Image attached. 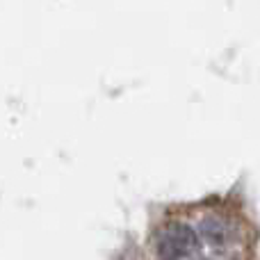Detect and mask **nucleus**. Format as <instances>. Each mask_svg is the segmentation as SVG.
Returning a JSON list of instances; mask_svg holds the SVG:
<instances>
[{"instance_id": "obj_1", "label": "nucleus", "mask_w": 260, "mask_h": 260, "mask_svg": "<svg viewBox=\"0 0 260 260\" xmlns=\"http://www.w3.org/2000/svg\"><path fill=\"white\" fill-rule=\"evenodd\" d=\"M157 260H203V240L194 226L185 221H169L153 240Z\"/></svg>"}, {"instance_id": "obj_2", "label": "nucleus", "mask_w": 260, "mask_h": 260, "mask_svg": "<svg viewBox=\"0 0 260 260\" xmlns=\"http://www.w3.org/2000/svg\"><path fill=\"white\" fill-rule=\"evenodd\" d=\"M199 235H201L203 242L212 244L215 249L229 247L235 240L233 224H231V219H226V217H221V215H208L206 219L201 221Z\"/></svg>"}, {"instance_id": "obj_3", "label": "nucleus", "mask_w": 260, "mask_h": 260, "mask_svg": "<svg viewBox=\"0 0 260 260\" xmlns=\"http://www.w3.org/2000/svg\"><path fill=\"white\" fill-rule=\"evenodd\" d=\"M203 260H238L235 256H229V253H217V256L212 258H203Z\"/></svg>"}]
</instances>
